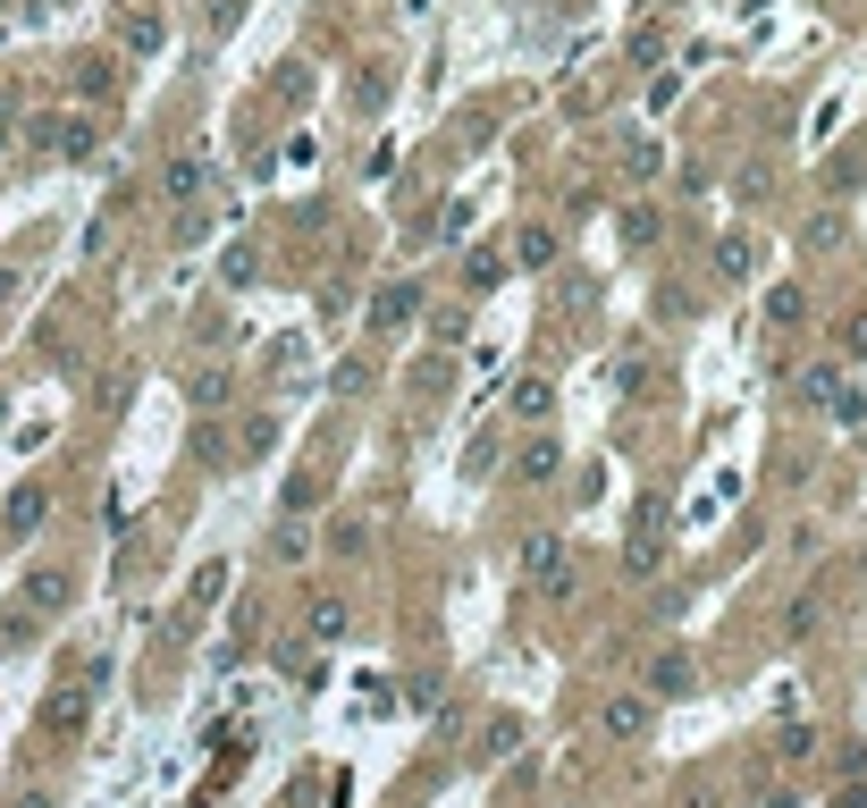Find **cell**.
<instances>
[{
	"instance_id": "1",
	"label": "cell",
	"mask_w": 867,
	"mask_h": 808,
	"mask_svg": "<svg viewBox=\"0 0 867 808\" xmlns=\"http://www.w3.org/2000/svg\"><path fill=\"white\" fill-rule=\"evenodd\" d=\"M522 582L540 589L547 607H565V598H573V548H565L556 531H531V539H522Z\"/></svg>"
},
{
	"instance_id": "2",
	"label": "cell",
	"mask_w": 867,
	"mask_h": 808,
	"mask_svg": "<svg viewBox=\"0 0 867 808\" xmlns=\"http://www.w3.org/2000/svg\"><path fill=\"white\" fill-rule=\"evenodd\" d=\"M801 396H808V405H817V413H834V421H859V413H867V396L851 388V380H842L834 362H817V371H808V380H801Z\"/></svg>"
},
{
	"instance_id": "3",
	"label": "cell",
	"mask_w": 867,
	"mask_h": 808,
	"mask_svg": "<svg viewBox=\"0 0 867 808\" xmlns=\"http://www.w3.org/2000/svg\"><path fill=\"white\" fill-rule=\"evenodd\" d=\"M623 564H632V573H657V564H666V506H641V522H632V548H623Z\"/></svg>"
},
{
	"instance_id": "4",
	"label": "cell",
	"mask_w": 867,
	"mask_h": 808,
	"mask_svg": "<svg viewBox=\"0 0 867 808\" xmlns=\"http://www.w3.org/2000/svg\"><path fill=\"white\" fill-rule=\"evenodd\" d=\"M842 245H851V220H842L834 202H826V211H808V220H801V253H817V261H834Z\"/></svg>"
},
{
	"instance_id": "5",
	"label": "cell",
	"mask_w": 867,
	"mask_h": 808,
	"mask_svg": "<svg viewBox=\"0 0 867 808\" xmlns=\"http://www.w3.org/2000/svg\"><path fill=\"white\" fill-rule=\"evenodd\" d=\"M682 691H699V666H691L682 648H666V657L648 666V699H682Z\"/></svg>"
},
{
	"instance_id": "6",
	"label": "cell",
	"mask_w": 867,
	"mask_h": 808,
	"mask_svg": "<svg viewBox=\"0 0 867 808\" xmlns=\"http://www.w3.org/2000/svg\"><path fill=\"white\" fill-rule=\"evenodd\" d=\"M161 9H135L127 26H119V51H127V60H152V51H161Z\"/></svg>"
},
{
	"instance_id": "7",
	"label": "cell",
	"mask_w": 867,
	"mask_h": 808,
	"mask_svg": "<svg viewBox=\"0 0 867 808\" xmlns=\"http://www.w3.org/2000/svg\"><path fill=\"white\" fill-rule=\"evenodd\" d=\"M556 472H565V447H556V438H531V447L515 455V481H531V488L556 481Z\"/></svg>"
},
{
	"instance_id": "8",
	"label": "cell",
	"mask_w": 867,
	"mask_h": 808,
	"mask_svg": "<svg viewBox=\"0 0 867 808\" xmlns=\"http://www.w3.org/2000/svg\"><path fill=\"white\" fill-rule=\"evenodd\" d=\"M506 413H515V421H547V413H556V388H547V380H515V388H506Z\"/></svg>"
},
{
	"instance_id": "9",
	"label": "cell",
	"mask_w": 867,
	"mask_h": 808,
	"mask_svg": "<svg viewBox=\"0 0 867 808\" xmlns=\"http://www.w3.org/2000/svg\"><path fill=\"white\" fill-rule=\"evenodd\" d=\"M607 733H615V742L648 733V691H623V699H607Z\"/></svg>"
},
{
	"instance_id": "10",
	"label": "cell",
	"mask_w": 867,
	"mask_h": 808,
	"mask_svg": "<svg viewBox=\"0 0 867 808\" xmlns=\"http://www.w3.org/2000/svg\"><path fill=\"white\" fill-rule=\"evenodd\" d=\"M161 186H169L177 202H194L202 186H211V161H202V152H186V161H169V169H161Z\"/></svg>"
},
{
	"instance_id": "11",
	"label": "cell",
	"mask_w": 867,
	"mask_h": 808,
	"mask_svg": "<svg viewBox=\"0 0 867 808\" xmlns=\"http://www.w3.org/2000/svg\"><path fill=\"white\" fill-rule=\"evenodd\" d=\"M515 261H522V270H547V261H556V227L522 220V227H515Z\"/></svg>"
},
{
	"instance_id": "12",
	"label": "cell",
	"mask_w": 867,
	"mask_h": 808,
	"mask_svg": "<svg viewBox=\"0 0 867 808\" xmlns=\"http://www.w3.org/2000/svg\"><path fill=\"white\" fill-rule=\"evenodd\" d=\"M67 589H76V573H67V564H51V573H34V582H26V598H34L42 614H60V607H67Z\"/></svg>"
},
{
	"instance_id": "13",
	"label": "cell",
	"mask_w": 867,
	"mask_h": 808,
	"mask_svg": "<svg viewBox=\"0 0 867 808\" xmlns=\"http://www.w3.org/2000/svg\"><path fill=\"white\" fill-rule=\"evenodd\" d=\"M750 261H758V245H750V236H716V278H750Z\"/></svg>"
},
{
	"instance_id": "14",
	"label": "cell",
	"mask_w": 867,
	"mask_h": 808,
	"mask_svg": "<svg viewBox=\"0 0 867 808\" xmlns=\"http://www.w3.org/2000/svg\"><path fill=\"white\" fill-rule=\"evenodd\" d=\"M42 724H51V733H76V724H85V691H51V699H42Z\"/></svg>"
},
{
	"instance_id": "15",
	"label": "cell",
	"mask_w": 867,
	"mask_h": 808,
	"mask_svg": "<svg viewBox=\"0 0 867 808\" xmlns=\"http://www.w3.org/2000/svg\"><path fill=\"white\" fill-rule=\"evenodd\" d=\"M405 321H413V287H387L371 303V328H405Z\"/></svg>"
},
{
	"instance_id": "16",
	"label": "cell",
	"mask_w": 867,
	"mask_h": 808,
	"mask_svg": "<svg viewBox=\"0 0 867 808\" xmlns=\"http://www.w3.org/2000/svg\"><path fill=\"white\" fill-rule=\"evenodd\" d=\"M767 321H775V328H801V321H808V295H801V287H775V295H767Z\"/></svg>"
},
{
	"instance_id": "17",
	"label": "cell",
	"mask_w": 867,
	"mask_h": 808,
	"mask_svg": "<svg viewBox=\"0 0 867 808\" xmlns=\"http://www.w3.org/2000/svg\"><path fill=\"white\" fill-rule=\"evenodd\" d=\"M42 514H51V497H42V488H17V497H9V531H34Z\"/></svg>"
},
{
	"instance_id": "18",
	"label": "cell",
	"mask_w": 867,
	"mask_h": 808,
	"mask_svg": "<svg viewBox=\"0 0 867 808\" xmlns=\"http://www.w3.org/2000/svg\"><path fill=\"white\" fill-rule=\"evenodd\" d=\"M110 85H119V67H110V60H76V94H85V101H101Z\"/></svg>"
},
{
	"instance_id": "19",
	"label": "cell",
	"mask_w": 867,
	"mask_h": 808,
	"mask_svg": "<svg viewBox=\"0 0 867 808\" xmlns=\"http://www.w3.org/2000/svg\"><path fill=\"white\" fill-rule=\"evenodd\" d=\"M657 161H666V152H657V135H623V169H632V177H657Z\"/></svg>"
},
{
	"instance_id": "20",
	"label": "cell",
	"mask_w": 867,
	"mask_h": 808,
	"mask_svg": "<svg viewBox=\"0 0 867 808\" xmlns=\"http://www.w3.org/2000/svg\"><path fill=\"white\" fill-rule=\"evenodd\" d=\"M346 623L354 614L337 607V598H321V607H312V641H346Z\"/></svg>"
},
{
	"instance_id": "21",
	"label": "cell",
	"mask_w": 867,
	"mask_h": 808,
	"mask_svg": "<svg viewBox=\"0 0 867 808\" xmlns=\"http://www.w3.org/2000/svg\"><path fill=\"white\" fill-rule=\"evenodd\" d=\"M515 742H522V724H515V716H488V733H481V749H488V758H506Z\"/></svg>"
},
{
	"instance_id": "22",
	"label": "cell",
	"mask_w": 867,
	"mask_h": 808,
	"mask_svg": "<svg viewBox=\"0 0 867 808\" xmlns=\"http://www.w3.org/2000/svg\"><path fill=\"white\" fill-rule=\"evenodd\" d=\"M220 589H227V564H202V573H194V589H186V598H194V607H211Z\"/></svg>"
},
{
	"instance_id": "23",
	"label": "cell",
	"mask_w": 867,
	"mask_h": 808,
	"mask_svg": "<svg viewBox=\"0 0 867 808\" xmlns=\"http://www.w3.org/2000/svg\"><path fill=\"white\" fill-rule=\"evenodd\" d=\"M463 278H472V295H481V287H497V278H506V261H497V253H472V270H463Z\"/></svg>"
},
{
	"instance_id": "24",
	"label": "cell",
	"mask_w": 867,
	"mask_h": 808,
	"mask_svg": "<svg viewBox=\"0 0 867 808\" xmlns=\"http://www.w3.org/2000/svg\"><path fill=\"white\" fill-rule=\"evenodd\" d=\"M775 749H783V758H808V749H817V733H808V724H783V733H775Z\"/></svg>"
},
{
	"instance_id": "25",
	"label": "cell",
	"mask_w": 867,
	"mask_h": 808,
	"mask_svg": "<svg viewBox=\"0 0 867 808\" xmlns=\"http://www.w3.org/2000/svg\"><path fill=\"white\" fill-rule=\"evenodd\" d=\"M371 388V362H337V396H362Z\"/></svg>"
},
{
	"instance_id": "26",
	"label": "cell",
	"mask_w": 867,
	"mask_h": 808,
	"mask_svg": "<svg viewBox=\"0 0 867 808\" xmlns=\"http://www.w3.org/2000/svg\"><path fill=\"white\" fill-rule=\"evenodd\" d=\"M834 337H842V346H851V355H859V362H867V312H859V321H842V328H834Z\"/></svg>"
},
{
	"instance_id": "27",
	"label": "cell",
	"mask_w": 867,
	"mask_h": 808,
	"mask_svg": "<svg viewBox=\"0 0 867 808\" xmlns=\"http://www.w3.org/2000/svg\"><path fill=\"white\" fill-rule=\"evenodd\" d=\"M834 808H867V783H842V800Z\"/></svg>"
},
{
	"instance_id": "28",
	"label": "cell",
	"mask_w": 867,
	"mask_h": 808,
	"mask_svg": "<svg viewBox=\"0 0 867 808\" xmlns=\"http://www.w3.org/2000/svg\"><path fill=\"white\" fill-rule=\"evenodd\" d=\"M859 724H867V699H859Z\"/></svg>"
}]
</instances>
